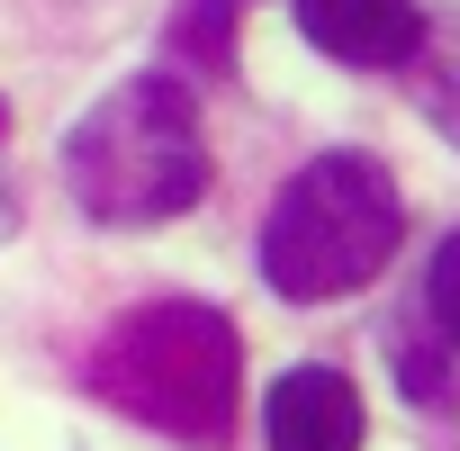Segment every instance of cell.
Instances as JSON below:
<instances>
[{
    "instance_id": "obj_1",
    "label": "cell",
    "mask_w": 460,
    "mask_h": 451,
    "mask_svg": "<svg viewBox=\"0 0 460 451\" xmlns=\"http://www.w3.org/2000/svg\"><path fill=\"white\" fill-rule=\"evenodd\" d=\"M64 181L82 199V217L100 226H163L181 208H199L208 190V136L181 82L136 73L118 82L64 145Z\"/></svg>"
},
{
    "instance_id": "obj_2",
    "label": "cell",
    "mask_w": 460,
    "mask_h": 451,
    "mask_svg": "<svg viewBox=\"0 0 460 451\" xmlns=\"http://www.w3.org/2000/svg\"><path fill=\"white\" fill-rule=\"evenodd\" d=\"M397 235H406V199H397L388 163L343 145V154H316L271 199V217H262V280L280 298L316 307V298H343V289L379 280Z\"/></svg>"
},
{
    "instance_id": "obj_3",
    "label": "cell",
    "mask_w": 460,
    "mask_h": 451,
    "mask_svg": "<svg viewBox=\"0 0 460 451\" xmlns=\"http://www.w3.org/2000/svg\"><path fill=\"white\" fill-rule=\"evenodd\" d=\"M91 388L172 442H226L244 397V343L208 298H154L100 343Z\"/></svg>"
},
{
    "instance_id": "obj_4",
    "label": "cell",
    "mask_w": 460,
    "mask_h": 451,
    "mask_svg": "<svg viewBox=\"0 0 460 451\" xmlns=\"http://www.w3.org/2000/svg\"><path fill=\"white\" fill-rule=\"evenodd\" d=\"M262 442L271 451H361V388L325 361H298L262 397Z\"/></svg>"
},
{
    "instance_id": "obj_5",
    "label": "cell",
    "mask_w": 460,
    "mask_h": 451,
    "mask_svg": "<svg viewBox=\"0 0 460 451\" xmlns=\"http://www.w3.org/2000/svg\"><path fill=\"white\" fill-rule=\"evenodd\" d=\"M298 10V37L334 64H361V73H388L415 55L424 37V10L415 0H289Z\"/></svg>"
},
{
    "instance_id": "obj_6",
    "label": "cell",
    "mask_w": 460,
    "mask_h": 451,
    "mask_svg": "<svg viewBox=\"0 0 460 451\" xmlns=\"http://www.w3.org/2000/svg\"><path fill=\"white\" fill-rule=\"evenodd\" d=\"M406 82H415V109L442 145H460V10L451 19H424L415 55H406Z\"/></svg>"
},
{
    "instance_id": "obj_7",
    "label": "cell",
    "mask_w": 460,
    "mask_h": 451,
    "mask_svg": "<svg viewBox=\"0 0 460 451\" xmlns=\"http://www.w3.org/2000/svg\"><path fill=\"white\" fill-rule=\"evenodd\" d=\"M172 55L199 73H235V0H190L172 28Z\"/></svg>"
},
{
    "instance_id": "obj_8",
    "label": "cell",
    "mask_w": 460,
    "mask_h": 451,
    "mask_svg": "<svg viewBox=\"0 0 460 451\" xmlns=\"http://www.w3.org/2000/svg\"><path fill=\"white\" fill-rule=\"evenodd\" d=\"M424 325L460 343V235H442V253L424 262Z\"/></svg>"
},
{
    "instance_id": "obj_9",
    "label": "cell",
    "mask_w": 460,
    "mask_h": 451,
    "mask_svg": "<svg viewBox=\"0 0 460 451\" xmlns=\"http://www.w3.org/2000/svg\"><path fill=\"white\" fill-rule=\"evenodd\" d=\"M397 370H406V397H415V406H451V397H460V388H451V370H442V352L397 343Z\"/></svg>"
},
{
    "instance_id": "obj_10",
    "label": "cell",
    "mask_w": 460,
    "mask_h": 451,
    "mask_svg": "<svg viewBox=\"0 0 460 451\" xmlns=\"http://www.w3.org/2000/svg\"><path fill=\"white\" fill-rule=\"evenodd\" d=\"M0 127H10V118H0Z\"/></svg>"
}]
</instances>
